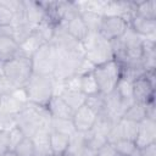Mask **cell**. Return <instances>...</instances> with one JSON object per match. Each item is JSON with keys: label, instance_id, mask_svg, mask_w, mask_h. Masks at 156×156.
I'll return each mask as SVG.
<instances>
[{"label": "cell", "instance_id": "19", "mask_svg": "<svg viewBox=\"0 0 156 156\" xmlns=\"http://www.w3.org/2000/svg\"><path fill=\"white\" fill-rule=\"evenodd\" d=\"M24 2V17L35 28L45 20V11L40 5V1L23 0Z\"/></svg>", "mask_w": 156, "mask_h": 156}, {"label": "cell", "instance_id": "23", "mask_svg": "<svg viewBox=\"0 0 156 156\" xmlns=\"http://www.w3.org/2000/svg\"><path fill=\"white\" fill-rule=\"evenodd\" d=\"M68 143H69V135L57 133V132H54V130L50 132L49 145H50V150H51L52 155L61 156L67 150Z\"/></svg>", "mask_w": 156, "mask_h": 156}, {"label": "cell", "instance_id": "14", "mask_svg": "<svg viewBox=\"0 0 156 156\" xmlns=\"http://www.w3.org/2000/svg\"><path fill=\"white\" fill-rule=\"evenodd\" d=\"M129 27L141 38L155 40V37H156V21L155 20H146V18L134 16L132 21L129 22Z\"/></svg>", "mask_w": 156, "mask_h": 156}, {"label": "cell", "instance_id": "42", "mask_svg": "<svg viewBox=\"0 0 156 156\" xmlns=\"http://www.w3.org/2000/svg\"><path fill=\"white\" fill-rule=\"evenodd\" d=\"M140 156H156V143L141 147Z\"/></svg>", "mask_w": 156, "mask_h": 156}, {"label": "cell", "instance_id": "32", "mask_svg": "<svg viewBox=\"0 0 156 156\" xmlns=\"http://www.w3.org/2000/svg\"><path fill=\"white\" fill-rule=\"evenodd\" d=\"M85 105L98 115L105 110V95L101 93L89 95L85 99Z\"/></svg>", "mask_w": 156, "mask_h": 156}, {"label": "cell", "instance_id": "46", "mask_svg": "<svg viewBox=\"0 0 156 156\" xmlns=\"http://www.w3.org/2000/svg\"><path fill=\"white\" fill-rule=\"evenodd\" d=\"M46 156H56V155H52V154H49V155H46Z\"/></svg>", "mask_w": 156, "mask_h": 156}, {"label": "cell", "instance_id": "45", "mask_svg": "<svg viewBox=\"0 0 156 156\" xmlns=\"http://www.w3.org/2000/svg\"><path fill=\"white\" fill-rule=\"evenodd\" d=\"M1 156H17L13 151H7V152H5L4 155H1Z\"/></svg>", "mask_w": 156, "mask_h": 156}, {"label": "cell", "instance_id": "2", "mask_svg": "<svg viewBox=\"0 0 156 156\" xmlns=\"http://www.w3.org/2000/svg\"><path fill=\"white\" fill-rule=\"evenodd\" d=\"M82 44L84 57L94 66H100L113 60L111 41L105 39L100 33H89Z\"/></svg>", "mask_w": 156, "mask_h": 156}, {"label": "cell", "instance_id": "7", "mask_svg": "<svg viewBox=\"0 0 156 156\" xmlns=\"http://www.w3.org/2000/svg\"><path fill=\"white\" fill-rule=\"evenodd\" d=\"M84 54H58L52 73L55 80L63 82L71 77L79 76L80 66L84 61Z\"/></svg>", "mask_w": 156, "mask_h": 156}, {"label": "cell", "instance_id": "5", "mask_svg": "<svg viewBox=\"0 0 156 156\" xmlns=\"http://www.w3.org/2000/svg\"><path fill=\"white\" fill-rule=\"evenodd\" d=\"M99 91L104 95L115 90L118 80L122 78L121 66L115 60H111L100 66H95L93 69Z\"/></svg>", "mask_w": 156, "mask_h": 156}, {"label": "cell", "instance_id": "24", "mask_svg": "<svg viewBox=\"0 0 156 156\" xmlns=\"http://www.w3.org/2000/svg\"><path fill=\"white\" fill-rule=\"evenodd\" d=\"M62 98V100L71 107V110L74 112L83 105H85V99L87 96L80 91V90H68L63 89L61 94L58 95Z\"/></svg>", "mask_w": 156, "mask_h": 156}, {"label": "cell", "instance_id": "12", "mask_svg": "<svg viewBox=\"0 0 156 156\" xmlns=\"http://www.w3.org/2000/svg\"><path fill=\"white\" fill-rule=\"evenodd\" d=\"M95 119H96V113L93 110H90L87 105H83L77 111H74L73 117H72V122L77 132L91 130L95 123Z\"/></svg>", "mask_w": 156, "mask_h": 156}, {"label": "cell", "instance_id": "11", "mask_svg": "<svg viewBox=\"0 0 156 156\" xmlns=\"http://www.w3.org/2000/svg\"><path fill=\"white\" fill-rule=\"evenodd\" d=\"M133 99L138 104H147L155 100V85L145 77V74L133 82Z\"/></svg>", "mask_w": 156, "mask_h": 156}, {"label": "cell", "instance_id": "8", "mask_svg": "<svg viewBox=\"0 0 156 156\" xmlns=\"http://www.w3.org/2000/svg\"><path fill=\"white\" fill-rule=\"evenodd\" d=\"M50 44L58 54H84L83 44L74 39L62 24L55 27Z\"/></svg>", "mask_w": 156, "mask_h": 156}, {"label": "cell", "instance_id": "9", "mask_svg": "<svg viewBox=\"0 0 156 156\" xmlns=\"http://www.w3.org/2000/svg\"><path fill=\"white\" fill-rule=\"evenodd\" d=\"M128 27H129V23L127 21H124L122 17L104 16L99 33L108 41H112V40L121 38Z\"/></svg>", "mask_w": 156, "mask_h": 156}, {"label": "cell", "instance_id": "10", "mask_svg": "<svg viewBox=\"0 0 156 156\" xmlns=\"http://www.w3.org/2000/svg\"><path fill=\"white\" fill-rule=\"evenodd\" d=\"M119 39H121V41H122V44L124 46V50H126L127 62L128 61H138V60H141L144 38H141L130 27H128L127 30L124 32V34Z\"/></svg>", "mask_w": 156, "mask_h": 156}, {"label": "cell", "instance_id": "4", "mask_svg": "<svg viewBox=\"0 0 156 156\" xmlns=\"http://www.w3.org/2000/svg\"><path fill=\"white\" fill-rule=\"evenodd\" d=\"M54 84L55 79L52 76L33 74L24 87L28 102L39 106H46L50 99L54 96Z\"/></svg>", "mask_w": 156, "mask_h": 156}, {"label": "cell", "instance_id": "35", "mask_svg": "<svg viewBox=\"0 0 156 156\" xmlns=\"http://www.w3.org/2000/svg\"><path fill=\"white\" fill-rule=\"evenodd\" d=\"M113 147L116 150V152L119 156H130L133 154V151L138 147L135 145L134 141L128 140V139H121L118 140L116 144H113Z\"/></svg>", "mask_w": 156, "mask_h": 156}, {"label": "cell", "instance_id": "29", "mask_svg": "<svg viewBox=\"0 0 156 156\" xmlns=\"http://www.w3.org/2000/svg\"><path fill=\"white\" fill-rule=\"evenodd\" d=\"M50 129H51V130H54V132H57V133H62V134L69 135V136L76 132L72 119L54 118V117H51Z\"/></svg>", "mask_w": 156, "mask_h": 156}, {"label": "cell", "instance_id": "47", "mask_svg": "<svg viewBox=\"0 0 156 156\" xmlns=\"http://www.w3.org/2000/svg\"><path fill=\"white\" fill-rule=\"evenodd\" d=\"M116 156H119V155H118V154H117V155H116Z\"/></svg>", "mask_w": 156, "mask_h": 156}, {"label": "cell", "instance_id": "34", "mask_svg": "<svg viewBox=\"0 0 156 156\" xmlns=\"http://www.w3.org/2000/svg\"><path fill=\"white\" fill-rule=\"evenodd\" d=\"M17 156H34L35 155V146L30 138H24L13 150Z\"/></svg>", "mask_w": 156, "mask_h": 156}, {"label": "cell", "instance_id": "22", "mask_svg": "<svg viewBox=\"0 0 156 156\" xmlns=\"http://www.w3.org/2000/svg\"><path fill=\"white\" fill-rule=\"evenodd\" d=\"M62 26L65 27V29H66L74 39H77V40L80 41V43H83V40H84V39L88 37V34H89V32H88V29H87V27H85L83 20L80 18V15L77 16V17H74V18H72L71 21H68L67 23H65V24H62Z\"/></svg>", "mask_w": 156, "mask_h": 156}, {"label": "cell", "instance_id": "39", "mask_svg": "<svg viewBox=\"0 0 156 156\" xmlns=\"http://www.w3.org/2000/svg\"><path fill=\"white\" fill-rule=\"evenodd\" d=\"M10 151V132L9 129H0V156Z\"/></svg>", "mask_w": 156, "mask_h": 156}, {"label": "cell", "instance_id": "18", "mask_svg": "<svg viewBox=\"0 0 156 156\" xmlns=\"http://www.w3.org/2000/svg\"><path fill=\"white\" fill-rule=\"evenodd\" d=\"M118 119L119 118H116L110 112L104 110L102 112L96 115V119H95V123H94L91 130L95 134H99V135H102V136H107V134L110 133L112 127L118 122Z\"/></svg>", "mask_w": 156, "mask_h": 156}, {"label": "cell", "instance_id": "16", "mask_svg": "<svg viewBox=\"0 0 156 156\" xmlns=\"http://www.w3.org/2000/svg\"><path fill=\"white\" fill-rule=\"evenodd\" d=\"M46 108L50 113L51 117L54 118H63V119H72L73 117V111L71 110V107L62 100L61 96L58 95H54L50 101L46 105Z\"/></svg>", "mask_w": 156, "mask_h": 156}, {"label": "cell", "instance_id": "27", "mask_svg": "<svg viewBox=\"0 0 156 156\" xmlns=\"http://www.w3.org/2000/svg\"><path fill=\"white\" fill-rule=\"evenodd\" d=\"M80 91L85 96L100 93L99 88H98V84H96V80H95V77L93 74V71L80 76Z\"/></svg>", "mask_w": 156, "mask_h": 156}, {"label": "cell", "instance_id": "48", "mask_svg": "<svg viewBox=\"0 0 156 156\" xmlns=\"http://www.w3.org/2000/svg\"><path fill=\"white\" fill-rule=\"evenodd\" d=\"M0 98H1V96H0Z\"/></svg>", "mask_w": 156, "mask_h": 156}, {"label": "cell", "instance_id": "30", "mask_svg": "<svg viewBox=\"0 0 156 156\" xmlns=\"http://www.w3.org/2000/svg\"><path fill=\"white\" fill-rule=\"evenodd\" d=\"M54 30H55V26L52 23H50L49 21L44 20L41 23H39L34 28V34L40 39V41L43 44H48L51 41Z\"/></svg>", "mask_w": 156, "mask_h": 156}, {"label": "cell", "instance_id": "26", "mask_svg": "<svg viewBox=\"0 0 156 156\" xmlns=\"http://www.w3.org/2000/svg\"><path fill=\"white\" fill-rule=\"evenodd\" d=\"M135 16L156 21V1H135Z\"/></svg>", "mask_w": 156, "mask_h": 156}, {"label": "cell", "instance_id": "36", "mask_svg": "<svg viewBox=\"0 0 156 156\" xmlns=\"http://www.w3.org/2000/svg\"><path fill=\"white\" fill-rule=\"evenodd\" d=\"M9 132H10V151H13L15 147L26 138V135L16 126H13L12 128H10Z\"/></svg>", "mask_w": 156, "mask_h": 156}, {"label": "cell", "instance_id": "28", "mask_svg": "<svg viewBox=\"0 0 156 156\" xmlns=\"http://www.w3.org/2000/svg\"><path fill=\"white\" fill-rule=\"evenodd\" d=\"M122 118L128 119V121H133L136 123H140L144 118H146V113H145V106L143 104H138L134 102L123 113Z\"/></svg>", "mask_w": 156, "mask_h": 156}, {"label": "cell", "instance_id": "44", "mask_svg": "<svg viewBox=\"0 0 156 156\" xmlns=\"http://www.w3.org/2000/svg\"><path fill=\"white\" fill-rule=\"evenodd\" d=\"M82 156H96V151H94V150H91V149H89V147L85 146Z\"/></svg>", "mask_w": 156, "mask_h": 156}, {"label": "cell", "instance_id": "33", "mask_svg": "<svg viewBox=\"0 0 156 156\" xmlns=\"http://www.w3.org/2000/svg\"><path fill=\"white\" fill-rule=\"evenodd\" d=\"M115 90L118 93V95L124 99V100H132L134 101L133 99V83L124 79V78H121L115 88Z\"/></svg>", "mask_w": 156, "mask_h": 156}, {"label": "cell", "instance_id": "31", "mask_svg": "<svg viewBox=\"0 0 156 156\" xmlns=\"http://www.w3.org/2000/svg\"><path fill=\"white\" fill-rule=\"evenodd\" d=\"M119 126H121V130L123 134V139H128L135 143L136 135H138V130H139V123L133 122V121H128L124 118H119Z\"/></svg>", "mask_w": 156, "mask_h": 156}, {"label": "cell", "instance_id": "15", "mask_svg": "<svg viewBox=\"0 0 156 156\" xmlns=\"http://www.w3.org/2000/svg\"><path fill=\"white\" fill-rule=\"evenodd\" d=\"M11 26L13 29V39L18 43V45L26 41L34 32V27L26 20L24 13L15 15Z\"/></svg>", "mask_w": 156, "mask_h": 156}, {"label": "cell", "instance_id": "20", "mask_svg": "<svg viewBox=\"0 0 156 156\" xmlns=\"http://www.w3.org/2000/svg\"><path fill=\"white\" fill-rule=\"evenodd\" d=\"M20 54L18 43L10 37L0 35V62H7Z\"/></svg>", "mask_w": 156, "mask_h": 156}, {"label": "cell", "instance_id": "6", "mask_svg": "<svg viewBox=\"0 0 156 156\" xmlns=\"http://www.w3.org/2000/svg\"><path fill=\"white\" fill-rule=\"evenodd\" d=\"M30 60L33 74L52 76L57 61V51L50 43L43 44L35 50Z\"/></svg>", "mask_w": 156, "mask_h": 156}, {"label": "cell", "instance_id": "37", "mask_svg": "<svg viewBox=\"0 0 156 156\" xmlns=\"http://www.w3.org/2000/svg\"><path fill=\"white\" fill-rule=\"evenodd\" d=\"M13 17H15L13 12L9 7H6L0 0V26L11 24L12 21H13Z\"/></svg>", "mask_w": 156, "mask_h": 156}, {"label": "cell", "instance_id": "25", "mask_svg": "<svg viewBox=\"0 0 156 156\" xmlns=\"http://www.w3.org/2000/svg\"><path fill=\"white\" fill-rule=\"evenodd\" d=\"M102 17H104V15L93 12V11H82L80 12V18L83 20L89 33H99L100 32Z\"/></svg>", "mask_w": 156, "mask_h": 156}, {"label": "cell", "instance_id": "13", "mask_svg": "<svg viewBox=\"0 0 156 156\" xmlns=\"http://www.w3.org/2000/svg\"><path fill=\"white\" fill-rule=\"evenodd\" d=\"M156 143V121L144 118L139 123V130L135 139V145L141 149L150 144Z\"/></svg>", "mask_w": 156, "mask_h": 156}, {"label": "cell", "instance_id": "41", "mask_svg": "<svg viewBox=\"0 0 156 156\" xmlns=\"http://www.w3.org/2000/svg\"><path fill=\"white\" fill-rule=\"evenodd\" d=\"M145 106V113H146V118L154 119L156 121V108H155V100L149 101L147 104L144 105Z\"/></svg>", "mask_w": 156, "mask_h": 156}, {"label": "cell", "instance_id": "43", "mask_svg": "<svg viewBox=\"0 0 156 156\" xmlns=\"http://www.w3.org/2000/svg\"><path fill=\"white\" fill-rule=\"evenodd\" d=\"M0 35L13 38V29H12V26H11V24H9V26H0Z\"/></svg>", "mask_w": 156, "mask_h": 156}, {"label": "cell", "instance_id": "1", "mask_svg": "<svg viewBox=\"0 0 156 156\" xmlns=\"http://www.w3.org/2000/svg\"><path fill=\"white\" fill-rule=\"evenodd\" d=\"M51 116L46 106H39L28 102L26 108L15 118V126L18 127L27 138H32L41 127L50 128Z\"/></svg>", "mask_w": 156, "mask_h": 156}, {"label": "cell", "instance_id": "3", "mask_svg": "<svg viewBox=\"0 0 156 156\" xmlns=\"http://www.w3.org/2000/svg\"><path fill=\"white\" fill-rule=\"evenodd\" d=\"M2 71L15 89L24 88L33 76L32 60L28 56L18 54L12 60L2 63Z\"/></svg>", "mask_w": 156, "mask_h": 156}, {"label": "cell", "instance_id": "40", "mask_svg": "<svg viewBox=\"0 0 156 156\" xmlns=\"http://www.w3.org/2000/svg\"><path fill=\"white\" fill-rule=\"evenodd\" d=\"M117 152L113 147V145L106 143L104 146H101L98 151H96V156H116Z\"/></svg>", "mask_w": 156, "mask_h": 156}, {"label": "cell", "instance_id": "38", "mask_svg": "<svg viewBox=\"0 0 156 156\" xmlns=\"http://www.w3.org/2000/svg\"><path fill=\"white\" fill-rule=\"evenodd\" d=\"M118 121H119V119H118ZM121 139H123V134H122V130H121L119 122H117V123L112 127V129L110 130V133L107 134L106 140H107L108 144L113 145V144H116V143H117L118 140H121Z\"/></svg>", "mask_w": 156, "mask_h": 156}, {"label": "cell", "instance_id": "17", "mask_svg": "<svg viewBox=\"0 0 156 156\" xmlns=\"http://www.w3.org/2000/svg\"><path fill=\"white\" fill-rule=\"evenodd\" d=\"M28 102H23L18 99H16L13 95H2L0 98V112L4 115H7L10 117L16 118L18 113H21Z\"/></svg>", "mask_w": 156, "mask_h": 156}, {"label": "cell", "instance_id": "21", "mask_svg": "<svg viewBox=\"0 0 156 156\" xmlns=\"http://www.w3.org/2000/svg\"><path fill=\"white\" fill-rule=\"evenodd\" d=\"M141 63L145 71H152L156 68V45L155 40L144 39L143 41V56Z\"/></svg>", "mask_w": 156, "mask_h": 156}]
</instances>
